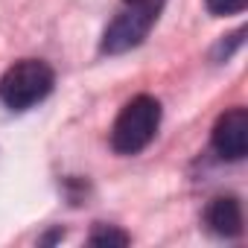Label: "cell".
I'll return each mask as SVG.
<instances>
[{
    "label": "cell",
    "instance_id": "cell-1",
    "mask_svg": "<svg viewBox=\"0 0 248 248\" xmlns=\"http://www.w3.org/2000/svg\"><path fill=\"white\" fill-rule=\"evenodd\" d=\"M161 126V102L149 93H140L123 105L111 129V146L117 155L143 152Z\"/></svg>",
    "mask_w": 248,
    "mask_h": 248
},
{
    "label": "cell",
    "instance_id": "cell-2",
    "mask_svg": "<svg viewBox=\"0 0 248 248\" xmlns=\"http://www.w3.org/2000/svg\"><path fill=\"white\" fill-rule=\"evenodd\" d=\"M56 85V73L41 59H24L15 62L0 76V102L12 111H27L50 96Z\"/></svg>",
    "mask_w": 248,
    "mask_h": 248
},
{
    "label": "cell",
    "instance_id": "cell-3",
    "mask_svg": "<svg viewBox=\"0 0 248 248\" xmlns=\"http://www.w3.org/2000/svg\"><path fill=\"white\" fill-rule=\"evenodd\" d=\"M164 6H146V3H126V9H123L105 30L102 35V53L108 56H120L126 53L132 47H138L149 30L155 27L158 15H161Z\"/></svg>",
    "mask_w": 248,
    "mask_h": 248
},
{
    "label": "cell",
    "instance_id": "cell-4",
    "mask_svg": "<svg viewBox=\"0 0 248 248\" xmlns=\"http://www.w3.org/2000/svg\"><path fill=\"white\" fill-rule=\"evenodd\" d=\"M213 149L225 161H242L248 152V111L231 108L213 126Z\"/></svg>",
    "mask_w": 248,
    "mask_h": 248
},
{
    "label": "cell",
    "instance_id": "cell-5",
    "mask_svg": "<svg viewBox=\"0 0 248 248\" xmlns=\"http://www.w3.org/2000/svg\"><path fill=\"white\" fill-rule=\"evenodd\" d=\"M204 219H207V228L219 236H239L242 233V207L233 196L213 199Z\"/></svg>",
    "mask_w": 248,
    "mask_h": 248
},
{
    "label": "cell",
    "instance_id": "cell-6",
    "mask_svg": "<svg viewBox=\"0 0 248 248\" xmlns=\"http://www.w3.org/2000/svg\"><path fill=\"white\" fill-rule=\"evenodd\" d=\"M91 245H129V233L114 225H96L93 233L88 236Z\"/></svg>",
    "mask_w": 248,
    "mask_h": 248
},
{
    "label": "cell",
    "instance_id": "cell-7",
    "mask_svg": "<svg viewBox=\"0 0 248 248\" xmlns=\"http://www.w3.org/2000/svg\"><path fill=\"white\" fill-rule=\"evenodd\" d=\"M204 6H207L210 15L225 18V15H236V12H242V9L248 6V0H204Z\"/></svg>",
    "mask_w": 248,
    "mask_h": 248
},
{
    "label": "cell",
    "instance_id": "cell-8",
    "mask_svg": "<svg viewBox=\"0 0 248 248\" xmlns=\"http://www.w3.org/2000/svg\"><path fill=\"white\" fill-rule=\"evenodd\" d=\"M123 3H146V6H164V0H123Z\"/></svg>",
    "mask_w": 248,
    "mask_h": 248
}]
</instances>
